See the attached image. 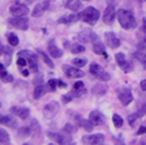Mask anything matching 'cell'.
Segmentation results:
<instances>
[{
	"label": "cell",
	"mask_w": 146,
	"mask_h": 145,
	"mask_svg": "<svg viewBox=\"0 0 146 145\" xmlns=\"http://www.w3.org/2000/svg\"><path fill=\"white\" fill-rule=\"evenodd\" d=\"M117 20L120 22V26L125 30H129V29H134L137 26V21L134 15L128 11V9H119L117 11Z\"/></svg>",
	"instance_id": "1"
},
{
	"label": "cell",
	"mask_w": 146,
	"mask_h": 145,
	"mask_svg": "<svg viewBox=\"0 0 146 145\" xmlns=\"http://www.w3.org/2000/svg\"><path fill=\"white\" fill-rule=\"evenodd\" d=\"M100 69H102V67H100L99 64H97V63H91V64H90V68H89L90 73L94 76V77H97L98 73L100 72Z\"/></svg>",
	"instance_id": "33"
},
{
	"label": "cell",
	"mask_w": 146,
	"mask_h": 145,
	"mask_svg": "<svg viewBox=\"0 0 146 145\" xmlns=\"http://www.w3.org/2000/svg\"><path fill=\"white\" fill-rule=\"evenodd\" d=\"M65 8L72 11V12H78L80 9L82 8L81 0H67L65 1Z\"/></svg>",
	"instance_id": "21"
},
{
	"label": "cell",
	"mask_w": 146,
	"mask_h": 145,
	"mask_svg": "<svg viewBox=\"0 0 146 145\" xmlns=\"http://www.w3.org/2000/svg\"><path fill=\"white\" fill-rule=\"evenodd\" d=\"M8 22L11 26L18 29V30H27V27H29V20L25 16H13L12 18L8 20Z\"/></svg>",
	"instance_id": "3"
},
{
	"label": "cell",
	"mask_w": 146,
	"mask_h": 145,
	"mask_svg": "<svg viewBox=\"0 0 146 145\" xmlns=\"http://www.w3.org/2000/svg\"><path fill=\"white\" fill-rule=\"evenodd\" d=\"M73 114H74V112H73ZM74 119H76L77 124H78L80 127H82L85 131H88V132H91L93 128H94V124L90 122V119H89V120H85V119L80 118V115H77V114H74Z\"/></svg>",
	"instance_id": "16"
},
{
	"label": "cell",
	"mask_w": 146,
	"mask_h": 145,
	"mask_svg": "<svg viewBox=\"0 0 146 145\" xmlns=\"http://www.w3.org/2000/svg\"><path fill=\"white\" fill-rule=\"evenodd\" d=\"M93 51L98 55H103L104 57H107L106 54V50H104V45L100 42L99 39H97L95 42H93Z\"/></svg>",
	"instance_id": "23"
},
{
	"label": "cell",
	"mask_w": 146,
	"mask_h": 145,
	"mask_svg": "<svg viewBox=\"0 0 146 145\" xmlns=\"http://www.w3.org/2000/svg\"><path fill=\"white\" fill-rule=\"evenodd\" d=\"M11 142V137H9L8 132L3 128H0V144H9Z\"/></svg>",
	"instance_id": "30"
},
{
	"label": "cell",
	"mask_w": 146,
	"mask_h": 145,
	"mask_svg": "<svg viewBox=\"0 0 146 145\" xmlns=\"http://www.w3.org/2000/svg\"><path fill=\"white\" fill-rule=\"evenodd\" d=\"M26 64H27V61H26V59H25V56H18V59H17V65L20 67V69H21V68H24Z\"/></svg>",
	"instance_id": "41"
},
{
	"label": "cell",
	"mask_w": 146,
	"mask_h": 145,
	"mask_svg": "<svg viewBox=\"0 0 146 145\" xmlns=\"http://www.w3.org/2000/svg\"><path fill=\"white\" fill-rule=\"evenodd\" d=\"M146 133V126H141L138 130H137V135L140 136V135H145Z\"/></svg>",
	"instance_id": "45"
},
{
	"label": "cell",
	"mask_w": 146,
	"mask_h": 145,
	"mask_svg": "<svg viewBox=\"0 0 146 145\" xmlns=\"http://www.w3.org/2000/svg\"><path fill=\"white\" fill-rule=\"evenodd\" d=\"M7 39H8V43L11 46H17L18 45V37L16 35V34H13V33H8L7 34Z\"/></svg>",
	"instance_id": "32"
},
{
	"label": "cell",
	"mask_w": 146,
	"mask_h": 145,
	"mask_svg": "<svg viewBox=\"0 0 146 145\" xmlns=\"http://www.w3.org/2000/svg\"><path fill=\"white\" fill-rule=\"evenodd\" d=\"M91 92H93V94H95V96H103L107 92V85H94L93 89H91Z\"/></svg>",
	"instance_id": "26"
},
{
	"label": "cell",
	"mask_w": 146,
	"mask_h": 145,
	"mask_svg": "<svg viewBox=\"0 0 146 145\" xmlns=\"http://www.w3.org/2000/svg\"><path fill=\"white\" fill-rule=\"evenodd\" d=\"M47 48H48V52H50V55H51L52 57L59 59V57L63 56V50H60L58 46L55 45L54 41H50L48 45H47Z\"/></svg>",
	"instance_id": "17"
},
{
	"label": "cell",
	"mask_w": 146,
	"mask_h": 145,
	"mask_svg": "<svg viewBox=\"0 0 146 145\" xmlns=\"http://www.w3.org/2000/svg\"><path fill=\"white\" fill-rule=\"evenodd\" d=\"M134 56H136L137 60L141 61V63L143 64V68L146 69V47L145 46H142V47L138 48V50L134 52Z\"/></svg>",
	"instance_id": "22"
},
{
	"label": "cell",
	"mask_w": 146,
	"mask_h": 145,
	"mask_svg": "<svg viewBox=\"0 0 146 145\" xmlns=\"http://www.w3.org/2000/svg\"><path fill=\"white\" fill-rule=\"evenodd\" d=\"M137 114H138V116H143V115H146V101L145 102H140L138 103V107H137Z\"/></svg>",
	"instance_id": "37"
},
{
	"label": "cell",
	"mask_w": 146,
	"mask_h": 145,
	"mask_svg": "<svg viewBox=\"0 0 146 145\" xmlns=\"http://www.w3.org/2000/svg\"><path fill=\"white\" fill-rule=\"evenodd\" d=\"M4 50H5V47H3V43H1V39H0V55H4Z\"/></svg>",
	"instance_id": "49"
},
{
	"label": "cell",
	"mask_w": 146,
	"mask_h": 145,
	"mask_svg": "<svg viewBox=\"0 0 146 145\" xmlns=\"http://www.w3.org/2000/svg\"><path fill=\"white\" fill-rule=\"evenodd\" d=\"M0 124L7 126L9 128H16L17 127V122L13 116L11 115H0Z\"/></svg>",
	"instance_id": "18"
},
{
	"label": "cell",
	"mask_w": 146,
	"mask_h": 145,
	"mask_svg": "<svg viewBox=\"0 0 146 145\" xmlns=\"http://www.w3.org/2000/svg\"><path fill=\"white\" fill-rule=\"evenodd\" d=\"M59 109H60V106L56 101H52V102H48L47 105L43 107V115H44L46 118H54L55 115L59 112Z\"/></svg>",
	"instance_id": "9"
},
{
	"label": "cell",
	"mask_w": 146,
	"mask_h": 145,
	"mask_svg": "<svg viewBox=\"0 0 146 145\" xmlns=\"http://www.w3.org/2000/svg\"><path fill=\"white\" fill-rule=\"evenodd\" d=\"M31 135V128L30 127H20L17 130V136L20 139H25V137H29Z\"/></svg>",
	"instance_id": "25"
},
{
	"label": "cell",
	"mask_w": 146,
	"mask_h": 145,
	"mask_svg": "<svg viewBox=\"0 0 146 145\" xmlns=\"http://www.w3.org/2000/svg\"><path fill=\"white\" fill-rule=\"evenodd\" d=\"M30 128H31V136L33 137H39L40 133H42V130H40V126L38 123L36 119H31V124H30Z\"/></svg>",
	"instance_id": "24"
},
{
	"label": "cell",
	"mask_w": 146,
	"mask_h": 145,
	"mask_svg": "<svg viewBox=\"0 0 146 145\" xmlns=\"http://www.w3.org/2000/svg\"><path fill=\"white\" fill-rule=\"evenodd\" d=\"M9 12H11L12 16H26L30 11H29V8H27L25 4L16 3V4H13V5H11Z\"/></svg>",
	"instance_id": "12"
},
{
	"label": "cell",
	"mask_w": 146,
	"mask_h": 145,
	"mask_svg": "<svg viewBox=\"0 0 146 145\" xmlns=\"http://www.w3.org/2000/svg\"><path fill=\"white\" fill-rule=\"evenodd\" d=\"M97 79L99 80V81H108L110 79H111V76H110V73L108 72H106V71L103 69V68H102V69H100V72L98 73V76H97Z\"/></svg>",
	"instance_id": "34"
},
{
	"label": "cell",
	"mask_w": 146,
	"mask_h": 145,
	"mask_svg": "<svg viewBox=\"0 0 146 145\" xmlns=\"http://www.w3.org/2000/svg\"><path fill=\"white\" fill-rule=\"evenodd\" d=\"M22 76H24V77H27V76H29V71L27 69H22Z\"/></svg>",
	"instance_id": "50"
},
{
	"label": "cell",
	"mask_w": 146,
	"mask_h": 145,
	"mask_svg": "<svg viewBox=\"0 0 146 145\" xmlns=\"http://www.w3.org/2000/svg\"><path fill=\"white\" fill-rule=\"evenodd\" d=\"M0 106H1V105H0Z\"/></svg>",
	"instance_id": "54"
},
{
	"label": "cell",
	"mask_w": 146,
	"mask_h": 145,
	"mask_svg": "<svg viewBox=\"0 0 146 145\" xmlns=\"http://www.w3.org/2000/svg\"><path fill=\"white\" fill-rule=\"evenodd\" d=\"M18 56H25L27 57V64L30 67V71L33 73L38 72V60H36V56L33 52L27 51V50H22V51L18 52Z\"/></svg>",
	"instance_id": "4"
},
{
	"label": "cell",
	"mask_w": 146,
	"mask_h": 145,
	"mask_svg": "<svg viewBox=\"0 0 146 145\" xmlns=\"http://www.w3.org/2000/svg\"><path fill=\"white\" fill-rule=\"evenodd\" d=\"M115 59H116L117 65L120 67L124 72H131V71L133 69V64L127 60V57H125V55L123 54V52H117V54L115 55Z\"/></svg>",
	"instance_id": "7"
},
{
	"label": "cell",
	"mask_w": 146,
	"mask_h": 145,
	"mask_svg": "<svg viewBox=\"0 0 146 145\" xmlns=\"http://www.w3.org/2000/svg\"><path fill=\"white\" fill-rule=\"evenodd\" d=\"M117 16V12L113 5H108L106 9H104V13H103V22L107 25H111L115 20V17Z\"/></svg>",
	"instance_id": "13"
},
{
	"label": "cell",
	"mask_w": 146,
	"mask_h": 145,
	"mask_svg": "<svg viewBox=\"0 0 146 145\" xmlns=\"http://www.w3.org/2000/svg\"><path fill=\"white\" fill-rule=\"evenodd\" d=\"M12 48H11V46L9 47H5V50H4V57H5V65H9L11 64V60H12Z\"/></svg>",
	"instance_id": "31"
},
{
	"label": "cell",
	"mask_w": 146,
	"mask_h": 145,
	"mask_svg": "<svg viewBox=\"0 0 146 145\" xmlns=\"http://www.w3.org/2000/svg\"><path fill=\"white\" fill-rule=\"evenodd\" d=\"M70 51H72L73 54H80V52H84V51H85V46L76 43V45H73L72 47H70Z\"/></svg>",
	"instance_id": "38"
},
{
	"label": "cell",
	"mask_w": 146,
	"mask_h": 145,
	"mask_svg": "<svg viewBox=\"0 0 146 145\" xmlns=\"http://www.w3.org/2000/svg\"><path fill=\"white\" fill-rule=\"evenodd\" d=\"M81 18V13H72V15H69V16H67V17H61V18H59V24H65V25H69V24H74V22H77Z\"/></svg>",
	"instance_id": "19"
},
{
	"label": "cell",
	"mask_w": 146,
	"mask_h": 145,
	"mask_svg": "<svg viewBox=\"0 0 146 145\" xmlns=\"http://www.w3.org/2000/svg\"><path fill=\"white\" fill-rule=\"evenodd\" d=\"M33 84L35 85H40V84H43V76H36L35 79H34V81H33Z\"/></svg>",
	"instance_id": "43"
},
{
	"label": "cell",
	"mask_w": 146,
	"mask_h": 145,
	"mask_svg": "<svg viewBox=\"0 0 146 145\" xmlns=\"http://www.w3.org/2000/svg\"><path fill=\"white\" fill-rule=\"evenodd\" d=\"M63 132H65V133H68V135H72V133H74L76 132V128L73 127L72 124H65L64 126V128H63Z\"/></svg>",
	"instance_id": "39"
},
{
	"label": "cell",
	"mask_w": 146,
	"mask_h": 145,
	"mask_svg": "<svg viewBox=\"0 0 146 145\" xmlns=\"http://www.w3.org/2000/svg\"><path fill=\"white\" fill-rule=\"evenodd\" d=\"M48 137L51 140H54L55 142H58V144H69L72 142V139H70V135H65V132L61 133H56V132H48Z\"/></svg>",
	"instance_id": "10"
},
{
	"label": "cell",
	"mask_w": 146,
	"mask_h": 145,
	"mask_svg": "<svg viewBox=\"0 0 146 145\" xmlns=\"http://www.w3.org/2000/svg\"><path fill=\"white\" fill-rule=\"evenodd\" d=\"M47 84H48V86H50V90H51V92H55V90H56V89L59 88V86H58V80H55V79L48 80V82H47Z\"/></svg>",
	"instance_id": "40"
},
{
	"label": "cell",
	"mask_w": 146,
	"mask_h": 145,
	"mask_svg": "<svg viewBox=\"0 0 146 145\" xmlns=\"http://www.w3.org/2000/svg\"><path fill=\"white\" fill-rule=\"evenodd\" d=\"M3 71H5V64H1V63H0V73L3 72Z\"/></svg>",
	"instance_id": "51"
},
{
	"label": "cell",
	"mask_w": 146,
	"mask_h": 145,
	"mask_svg": "<svg viewBox=\"0 0 146 145\" xmlns=\"http://www.w3.org/2000/svg\"><path fill=\"white\" fill-rule=\"evenodd\" d=\"M85 1H89V0H85Z\"/></svg>",
	"instance_id": "53"
},
{
	"label": "cell",
	"mask_w": 146,
	"mask_h": 145,
	"mask_svg": "<svg viewBox=\"0 0 146 145\" xmlns=\"http://www.w3.org/2000/svg\"><path fill=\"white\" fill-rule=\"evenodd\" d=\"M99 11L94 7H86L81 12V20L89 25H95L99 20Z\"/></svg>",
	"instance_id": "2"
},
{
	"label": "cell",
	"mask_w": 146,
	"mask_h": 145,
	"mask_svg": "<svg viewBox=\"0 0 146 145\" xmlns=\"http://www.w3.org/2000/svg\"><path fill=\"white\" fill-rule=\"evenodd\" d=\"M82 144L88 145H99L104 142V135L102 133H94V135H86L81 139Z\"/></svg>",
	"instance_id": "6"
},
{
	"label": "cell",
	"mask_w": 146,
	"mask_h": 145,
	"mask_svg": "<svg viewBox=\"0 0 146 145\" xmlns=\"http://www.w3.org/2000/svg\"><path fill=\"white\" fill-rule=\"evenodd\" d=\"M112 122H113V126L117 128H120L123 126V123H124V120H123V118L120 116L119 114H113L112 116Z\"/></svg>",
	"instance_id": "35"
},
{
	"label": "cell",
	"mask_w": 146,
	"mask_h": 145,
	"mask_svg": "<svg viewBox=\"0 0 146 145\" xmlns=\"http://www.w3.org/2000/svg\"><path fill=\"white\" fill-rule=\"evenodd\" d=\"M104 41H106V45L108 46L110 48H117L120 47V39H119L115 35V33H112V31H107V33H104Z\"/></svg>",
	"instance_id": "11"
},
{
	"label": "cell",
	"mask_w": 146,
	"mask_h": 145,
	"mask_svg": "<svg viewBox=\"0 0 146 145\" xmlns=\"http://www.w3.org/2000/svg\"><path fill=\"white\" fill-rule=\"evenodd\" d=\"M137 1H138V3H141V4H142V3H145L146 0H137Z\"/></svg>",
	"instance_id": "52"
},
{
	"label": "cell",
	"mask_w": 146,
	"mask_h": 145,
	"mask_svg": "<svg viewBox=\"0 0 146 145\" xmlns=\"http://www.w3.org/2000/svg\"><path fill=\"white\" fill-rule=\"evenodd\" d=\"M89 119H90V122L94 124V126H102V124H104V122H106V118L103 116V114L100 111H98V110L91 111L90 114H89Z\"/></svg>",
	"instance_id": "14"
},
{
	"label": "cell",
	"mask_w": 146,
	"mask_h": 145,
	"mask_svg": "<svg viewBox=\"0 0 146 145\" xmlns=\"http://www.w3.org/2000/svg\"><path fill=\"white\" fill-rule=\"evenodd\" d=\"M140 86H141V89H142L143 92H146V79H145V80H142V81H141Z\"/></svg>",
	"instance_id": "47"
},
{
	"label": "cell",
	"mask_w": 146,
	"mask_h": 145,
	"mask_svg": "<svg viewBox=\"0 0 146 145\" xmlns=\"http://www.w3.org/2000/svg\"><path fill=\"white\" fill-rule=\"evenodd\" d=\"M137 118H140V116H138V114H137V112H134V114L129 115V118H128V120H129V123H131V124H133V123H134V120H136Z\"/></svg>",
	"instance_id": "44"
},
{
	"label": "cell",
	"mask_w": 146,
	"mask_h": 145,
	"mask_svg": "<svg viewBox=\"0 0 146 145\" xmlns=\"http://www.w3.org/2000/svg\"><path fill=\"white\" fill-rule=\"evenodd\" d=\"M44 11L46 9H44V7H43V4H36V5L34 7V9L31 11V16H33V17H40Z\"/></svg>",
	"instance_id": "27"
},
{
	"label": "cell",
	"mask_w": 146,
	"mask_h": 145,
	"mask_svg": "<svg viewBox=\"0 0 146 145\" xmlns=\"http://www.w3.org/2000/svg\"><path fill=\"white\" fill-rule=\"evenodd\" d=\"M1 81H3V82H12L13 81V76L9 75V73H7L3 79H1Z\"/></svg>",
	"instance_id": "42"
},
{
	"label": "cell",
	"mask_w": 146,
	"mask_h": 145,
	"mask_svg": "<svg viewBox=\"0 0 146 145\" xmlns=\"http://www.w3.org/2000/svg\"><path fill=\"white\" fill-rule=\"evenodd\" d=\"M86 64H88V60H86L85 57H76V59H73V65L78 67V68L85 67Z\"/></svg>",
	"instance_id": "36"
},
{
	"label": "cell",
	"mask_w": 146,
	"mask_h": 145,
	"mask_svg": "<svg viewBox=\"0 0 146 145\" xmlns=\"http://www.w3.org/2000/svg\"><path fill=\"white\" fill-rule=\"evenodd\" d=\"M73 90H76L80 96H81V94H85L86 93L85 84H84L82 81H76L74 84H73Z\"/></svg>",
	"instance_id": "28"
},
{
	"label": "cell",
	"mask_w": 146,
	"mask_h": 145,
	"mask_svg": "<svg viewBox=\"0 0 146 145\" xmlns=\"http://www.w3.org/2000/svg\"><path fill=\"white\" fill-rule=\"evenodd\" d=\"M63 71H64V73L67 75V77H69V79H81V77L85 76V73L76 65H73V67L63 65Z\"/></svg>",
	"instance_id": "8"
},
{
	"label": "cell",
	"mask_w": 146,
	"mask_h": 145,
	"mask_svg": "<svg viewBox=\"0 0 146 145\" xmlns=\"http://www.w3.org/2000/svg\"><path fill=\"white\" fill-rule=\"evenodd\" d=\"M11 112L15 114L16 116H18L20 119H22V120H25L27 116H30V110L27 107H12Z\"/></svg>",
	"instance_id": "15"
},
{
	"label": "cell",
	"mask_w": 146,
	"mask_h": 145,
	"mask_svg": "<svg viewBox=\"0 0 146 145\" xmlns=\"http://www.w3.org/2000/svg\"><path fill=\"white\" fill-rule=\"evenodd\" d=\"M47 90H50V86H48V84L47 85H43V84H40V85H36L35 86V89H34V98L35 100H39V98H42L43 96H44L46 93H47Z\"/></svg>",
	"instance_id": "20"
},
{
	"label": "cell",
	"mask_w": 146,
	"mask_h": 145,
	"mask_svg": "<svg viewBox=\"0 0 146 145\" xmlns=\"http://www.w3.org/2000/svg\"><path fill=\"white\" fill-rule=\"evenodd\" d=\"M58 86L59 88H67V84H65L63 80H58Z\"/></svg>",
	"instance_id": "46"
},
{
	"label": "cell",
	"mask_w": 146,
	"mask_h": 145,
	"mask_svg": "<svg viewBox=\"0 0 146 145\" xmlns=\"http://www.w3.org/2000/svg\"><path fill=\"white\" fill-rule=\"evenodd\" d=\"M117 98L124 106H128L132 101H133V94H132V90L129 88L117 89Z\"/></svg>",
	"instance_id": "5"
},
{
	"label": "cell",
	"mask_w": 146,
	"mask_h": 145,
	"mask_svg": "<svg viewBox=\"0 0 146 145\" xmlns=\"http://www.w3.org/2000/svg\"><path fill=\"white\" fill-rule=\"evenodd\" d=\"M38 54L40 55V57H42V60L44 61V64H46V65H47V67H50V68H54V65H55V64L52 63V60H51V59H50V57H48V55L46 54V52H43L42 50H38Z\"/></svg>",
	"instance_id": "29"
},
{
	"label": "cell",
	"mask_w": 146,
	"mask_h": 145,
	"mask_svg": "<svg viewBox=\"0 0 146 145\" xmlns=\"http://www.w3.org/2000/svg\"><path fill=\"white\" fill-rule=\"evenodd\" d=\"M141 33L146 34V20H143V25H142V27H141Z\"/></svg>",
	"instance_id": "48"
}]
</instances>
